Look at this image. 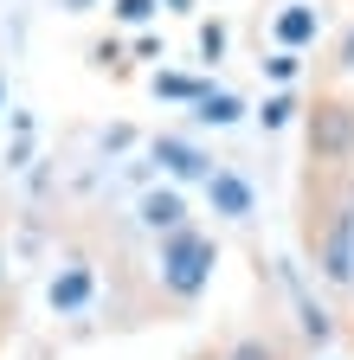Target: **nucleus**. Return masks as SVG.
Wrapping results in <instances>:
<instances>
[{
	"mask_svg": "<svg viewBox=\"0 0 354 360\" xmlns=\"http://www.w3.org/2000/svg\"><path fill=\"white\" fill-rule=\"evenodd\" d=\"M65 7H71V13H84V7H97V0H65Z\"/></svg>",
	"mask_w": 354,
	"mask_h": 360,
	"instance_id": "nucleus-18",
	"label": "nucleus"
},
{
	"mask_svg": "<svg viewBox=\"0 0 354 360\" xmlns=\"http://www.w3.org/2000/svg\"><path fill=\"white\" fill-rule=\"evenodd\" d=\"M200 187H206V206H213L219 219H251V206H258L251 180H245V174H232V167H213Z\"/></svg>",
	"mask_w": 354,
	"mask_h": 360,
	"instance_id": "nucleus-4",
	"label": "nucleus"
},
{
	"mask_svg": "<svg viewBox=\"0 0 354 360\" xmlns=\"http://www.w3.org/2000/svg\"><path fill=\"white\" fill-rule=\"evenodd\" d=\"M303 135H309V167H348L354 161V97H316L303 110Z\"/></svg>",
	"mask_w": 354,
	"mask_h": 360,
	"instance_id": "nucleus-3",
	"label": "nucleus"
},
{
	"mask_svg": "<svg viewBox=\"0 0 354 360\" xmlns=\"http://www.w3.org/2000/svg\"><path fill=\"white\" fill-rule=\"evenodd\" d=\"M91 290H97V283H91V270H84V264H71L65 277H52V290H46V296H52V309H58V315H71V309H84V302H91Z\"/></svg>",
	"mask_w": 354,
	"mask_h": 360,
	"instance_id": "nucleus-8",
	"label": "nucleus"
},
{
	"mask_svg": "<svg viewBox=\"0 0 354 360\" xmlns=\"http://www.w3.org/2000/svg\"><path fill=\"white\" fill-rule=\"evenodd\" d=\"M148 155L167 167V180H206V174H213V155H200L194 142H181V135H155Z\"/></svg>",
	"mask_w": 354,
	"mask_h": 360,
	"instance_id": "nucleus-5",
	"label": "nucleus"
},
{
	"mask_svg": "<svg viewBox=\"0 0 354 360\" xmlns=\"http://www.w3.org/2000/svg\"><path fill=\"white\" fill-rule=\"evenodd\" d=\"M303 245L316 257V270L348 290L354 283V180L348 167H309V200H303Z\"/></svg>",
	"mask_w": 354,
	"mask_h": 360,
	"instance_id": "nucleus-1",
	"label": "nucleus"
},
{
	"mask_svg": "<svg viewBox=\"0 0 354 360\" xmlns=\"http://www.w3.org/2000/svg\"><path fill=\"white\" fill-rule=\"evenodd\" d=\"M219 360H284V347H277L271 335H245V341H232Z\"/></svg>",
	"mask_w": 354,
	"mask_h": 360,
	"instance_id": "nucleus-11",
	"label": "nucleus"
},
{
	"mask_svg": "<svg viewBox=\"0 0 354 360\" xmlns=\"http://www.w3.org/2000/svg\"><path fill=\"white\" fill-rule=\"evenodd\" d=\"M155 270H161V290H167L174 302H200V296L213 290V270H219L213 232H200V225H174V232H161Z\"/></svg>",
	"mask_w": 354,
	"mask_h": 360,
	"instance_id": "nucleus-2",
	"label": "nucleus"
},
{
	"mask_svg": "<svg viewBox=\"0 0 354 360\" xmlns=\"http://www.w3.org/2000/svg\"><path fill=\"white\" fill-rule=\"evenodd\" d=\"M194 116H200V122H213V129H226V122H239V116H245V103L232 97V90H206V97L194 103Z\"/></svg>",
	"mask_w": 354,
	"mask_h": 360,
	"instance_id": "nucleus-9",
	"label": "nucleus"
},
{
	"mask_svg": "<svg viewBox=\"0 0 354 360\" xmlns=\"http://www.w3.org/2000/svg\"><path fill=\"white\" fill-rule=\"evenodd\" d=\"M335 71H341V77H354V26H348V39H341V52H335Z\"/></svg>",
	"mask_w": 354,
	"mask_h": 360,
	"instance_id": "nucleus-16",
	"label": "nucleus"
},
{
	"mask_svg": "<svg viewBox=\"0 0 354 360\" xmlns=\"http://www.w3.org/2000/svg\"><path fill=\"white\" fill-rule=\"evenodd\" d=\"M296 110H303V103H296V90H277V97H264L258 122H264V129H284V122H296Z\"/></svg>",
	"mask_w": 354,
	"mask_h": 360,
	"instance_id": "nucleus-12",
	"label": "nucleus"
},
{
	"mask_svg": "<svg viewBox=\"0 0 354 360\" xmlns=\"http://www.w3.org/2000/svg\"><path fill=\"white\" fill-rule=\"evenodd\" d=\"M219 52H226V26L206 20V26H200V58H206V65H219Z\"/></svg>",
	"mask_w": 354,
	"mask_h": 360,
	"instance_id": "nucleus-14",
	"label": "nucleus"
},
{
	"mask_svg": "<svg viewBox=\"0 0 354 360\" xmlns=\"http://www.w3.org/2000/svg\"><path fill=\"white\" fill-rule=\"evenodd\" d=\"M264 71H271L277 84H290V77H296V52H271V58H264Z\"/></svg>",
	"mask_w": 354,
	"mask_h": 360,
	"instance_id": "nucleus-15",
	"label": "nucleus"
},
{
	"mask_svg": "<svg viewBox=\"0 0 354 360\" xmlns=\"http://www.w3.org/2000/svg\"><path fill=\"white\" fill-rule=\"evenodd\" d=\"M277 52H303V45H316V32H322V13L309 7V0H290V7L277 13Z\"/></svg>",
	"mask_w": 354,
	"mask_h": 360,
	"instance_id": "nucleus-6",
	"label": "nucleus"
},
{
	"mask_svg": "<svg viewBox=\"0 0 354 360\" xmlns=\"http://www.w3.org/2000/svg\"><path fill=\"white\" fill-rule=\"evenodd\" d=\"M161 7H174V13H194V0H161Z\"/></svg>",
	"mask_w": 354,
	"mask_h": 360,
	"instance_id": "nucleus-17",
	"label": "nucleus"
},
{
	"mask_svg": "<svg viewBox=\"0 0 354 360\" xmlns=\"http://www.w3.org/2000/svg\"><path fill=\"white\" fill-rule=\"evenodd\" d=\"M155 7H161V0H110V13H116L122 26H142V20H155Z\"/></svg>",
	"mask_w": 354,
	"mask_h": 360,
	"instance_id": "nucleus-13",
	"label": "nucleus"
},
{
	"mask_svg": "<svg viewBox=\"0 0 354 360\" xmlns=\"http://www.w3.org/2000/svg\"><path fill=\"white\" fill-rule=\"evenodd\" d=\"M155 97H167V103H200L206 84L200 77H181V71H155Z\"/></svg>",
	"mask_w": 354,
	"mask_h": 360,
	"instance_id": "nucleus-10",
	"label": "nucleus"
},
{
	"mask_svg": "<svg viewBox=\"0 0 354 360\" xmlns=\"http://www.w3.org/2000/svg\"><path fill=\"white\" fill-rule=\"evenodd\" d=\"M142 225H148V232H174V225H187V200L174 193V187L142 193Z\"/></svg>",
	"mask_w": 354,
	"mask_h": 360,
	"instance_id": "nucleus-7",
	"label": "nucleus"
}]
</instances>
